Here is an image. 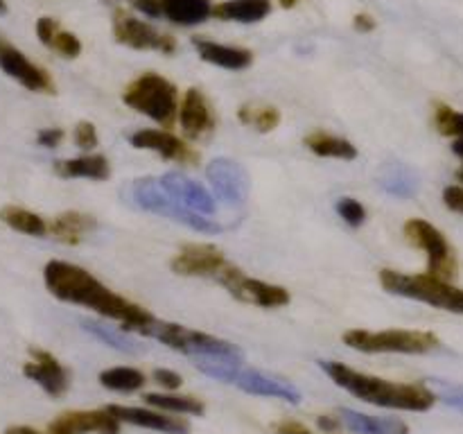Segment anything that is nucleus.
<instances>
[{
  "label": "nucleus",
  "mask_w": 463,
  "mask_h": 434,
  "mask_svg": "<svg viewBox=\"0 0 463 434\" xmlns=\"http://www.w3.org/2000/svg\"><path fill=\"white\" fill-rule=\"evenodd\" d=\"M43 280L50 294L57 297L59 301L90 307L107 319L120 321L125 330H136V333L145 335L149 326L156 321L152 312L127 301L120 294L111 292L84 267L63 260H50L43 269Z\"/></svg>",
  "instance_id": "f257e3e1"
},
{
  "label": "nucleus",
  "mask_w": 463,
  "mask_h": 434,
  "mask_svg": "<svg viewBox=\"0 0 463 434\" xmlns=\"http://www.w3.org/2000/svg\"><path fill=\"white\" fill-rule=\"evenodd\" d=\"M321 369L330 375V380H335V384L371 405L387 407V410L428 411L437 402L432 389L423 384L389 382L384 378L360 373L342 362H321Z\"/></svg>",
  "instance_id": "f03ea898"
},
{
  "label": "nucleus",
  "mask_w": 463,
  "mask_h": 434,
  "mask_svg": "<svg viewBox=\"0 0 463 434\" xmlns=\"http://www.w3.org/2000/svg\"><path fill=\"white\" fill-rule=\"evenodd\" d=\"M122 99L127 107L161 125V129H170L179 120V90L172 81L156 72H143L140 77H136L125 89Z\"/></svg>",
  "instance_id": "7ed1b4c3"
},
{
  "label": "nucleus",
  "mask_w": 463,
  "mask_h": 434,
  "mask_svg": "<svg viewBox=\"0 0 463 434\" xmlns=\"http://www.w3.org/2000/svg\"><path fill=\"white\" fill-rule=\"evenodd\" d=\"M380 283L387 292L398 294V297L414 298L439 310L463 315V289L455 288L448 280L434 278L430 274H402L396 269H383Z\"/></svg>",
  "instance_id": "20e7f679"
},
{
  "label": "nucleus",
  "mask_w": 463,
  "mask_h": 434,
  "mask_svg": "<svg viewBox=\"0 0 463 434\" xmlns=\"http://www.w3.org/2000/svg\"><path fill=\"white\" fill-rule=\"evenodd\" d=\"M145 337H154L161 344L170 346L172 351H179L190 357H226V360L244 362L242 348L226 339L213 337V335L199 333V330L185 328L181 324H170V321H154L147 328Z\"/></svg>",
  "instance_id": "39448f33"
},
{
  "label": "nucleus",
  "mask_w": 463,
  "mask_h": 434,
  "mask_svg": "<svg viewBox=\"0 0 463 434\" xmlns=\"http://www.w3.org/2000/svg\"><path fill=\"white\" fill-rule=\"evenodd\" d=\"M131 199L138 208L143 211L154 212V215L170 217V220L179 222V224L188 226V229L197 231V233H220L222 224H217L213 217L199 215V212L188 211V208L181 206L176 199H172L165 193V188L161 185V181L152 179V176H145L138 179L131 185Z\"/></svg>",
  "instance_id": "423d86ee"
},
{
  "label": "nucleus",
  "mask_w": 463,
  "mask_h": 434,
  "mask_svg": "<svg viewBox=\"0 0 463 434\" xmlns=\"http://www.w3.org/2000/svg\"><path fill=\"white\" fill-rule=\"evenodd\" d=\"M344 344L362 353H407L420 355L439 348V337L425 330H348L344 333Z\"/></svg>",
  "instance_id": "0eeeda50"
},
{
  "label": "nucleus",
  "mask_w": 463,
  "mask_h": 434,
  "mask_svg": "<svg viewBox=\"0 0 463 434\" xmlns=\"http://www.w3.org/2000/svg\"><path fill=\"white\" fill-rule=\"evenodd\" d=\"M405 240L410 244H414L416 249H423L428 253V274L434 278L450 280L457 274V260L452 247L448 244L446 235L432 226L430 222L414 220L405 222Z\"/></svg>",
  "instance_id": "6e6552de"
},
{
  "label": "nucleus",
  "mask_w": 463,
  "mask_h": 434,
  "mask_svg": "<svg viewBox=\"0 0 463 434\" xmlns=\"http://www.w3.org/2000/svg\"><path fill=\"white\" fill-rule=\"evenodd\" d=\"M170 267L179 276H188V278H211L222 283L235 265L226 260L222 249L213 247V244H185L172 258Z\"/></svg>",
  "instance_id": "1a4fd4ad"
},
{
  "label": "nucleus",
  "mask_w": 463,
  "mask_h": 434,
  "mask_svg": "<svg viewBox=\"0 0 463 434\" xmlns=\"http://www.w3.org/2000/svg\"><path fill=\"white\" fill-rule=\"evenodd\" d=\"M113 34H116L118 43L134 50H158L165 54H172L176 50L175 36L161 34L149 23H143L122 9L113 14Z\"/></svg>",
  "instance_id": "9d476101"
},
{
  "label": "nucleus",
  "mask_w": 463,
  "mask_h": 434,
  "mask_svg": "<svg viewBox=\"0 0 463 434\" xmlns=\"http://www.w3.org/2000/svg\"><path fill=\"white\" fill-rule=\"evenodd\" d=\"M220 285H224L231 297L238 298V301L251 303V306L258 307H283L292 298L285 288L265 283V280L249 278L240 267H233Z\"/></svg>",
  "instance_id": "9b49d317"
},
{
  "label": "nucleus",
  "mask_w": 463,
  "mask_h": 434,
  "mask_svg": "<svg viewBox=\"0 0 463 434\" xmlns=\"http://www.w3.org/2000/svg\"><path fill=\"white\" fill-rule=\"evenodd\" d=\"M206 176L222 202L229 206H244V202L249 199V190H251V179L238 161L213 158L206 167Z\"/></svg>",
  "instance_id": "f8f14e48"
},
{
  "label": "nucleus",
  "mask_w": 463,
  "mask_h": 434,
  "mask_svg": "<svg viewBox=\"0 0 463 434\" xmlns=\"http://www.w3.org/2000/svg\"><path fill=\"white\" fill-rule=\"evenodd\" d=\"M30 362L23 364V373L39 384L48 396L61 398L66 396L68 387H71V375L63 369L61 362L52 355V353L43 351V348H30Z\"/></svg>",
  "instance_id": "ddd939ff"
},
{
  "label": "nucleus",
  "mask_w": 463,
  "mask_h": 434,
  "mask_svg": "<svg viewBox=\"0 0 463 434\" xmlns=\"http://www.w3.org/2000/svg\"><path fill=\"white\" fill-rule=\"evenodd\" d=\"M131 145L136 149H149V152L161 154L163 158L179 163V165H197L199 163L197 149H193L185 140H181L179 136L170 134L165 129L136 131V134H131Z\"/></svg>",
  "instance_id": "4468645a"
},
{
  "label": "nucleus",
  "mask_w": 463,
  "mask_h": 434,
  "mask_svg": "<svg viewBox=\"0 0 463 434\" xmlns=\"http://www.w3.org/2000/svg\"><path fill=\"white\" fill-rule=\"evenodd\" d=\"M0 68L7 72L9 77L23 84L25 89L34 90V93H54V81L43 68L32 63L21 50L9 45L7 41L0 39Z\"/></svg>",
  "instance_id": "2eb2a0df"
},
{
  "label": "nucleus",
  "mask_w": 463,
  "mask_h": 434,
  "mask_svg": "<svg viewBox=\"0 0 463 434\" xmlns=\"http://www.w3.org/2000/svg\"><path fill=\"white\" fill-rule=\"evenodd\" d=\"M48 429L50 434H120V420L107 410L66 411Z\"/></svg>",
  "instance_id": "dca6fc26"
},
{
  "label": "nucleus",
  "mask_w": 463,
  "mask_h": 434,
  "mask_svg": "<svg viewBox=\"0 0 463 434\" xmlns=\"http://www.w3.org/2000/svg\"><path fill=\"white\" fill-rule=\"evenodd\" d=\"M158 181H161V185L165 188V193L170 194L172 199H176L184 208L206 217L215 215V197H213L202 184H197V181L188 179V176L184 175H176V172H167V175L161 176Z\"/></svg>",
  "instance_id": "f3484780"
},
{
  "label": "nucleus",
  "mask_w": 463,
  "mask_h": 434,
  "mask_svg": "<svg viewBox=\"0 0 463 434\" xmlns=\"http://www.w3.org/2000/svg\"><path fill=\"white\" fill-rule=\"evenodd\" d=\"M179 125L185 138L199 140L215 129V113L199 89L185 90L179 107Z\"/></svg>",
  "instance_id": "a211bd4d"
},
{
  "label": "nucleus",
  "mask_w": 463,
  "mask_h": 434,
  "mask_svg": "<svg viewBox=\"0 0 463 434\" xmlns=\"http://www.w3.org/2000/svg\"><path fill=\"white\" fill-rule=\"evenodd\" d=\"M109 414L116 416L120 423L138 425V428L158 429L165 434H188L190 423L181 416H170V411L161 410H140V407H125V405H109Z\"/></svg>",
  "instance_id": "6ab92c4d"
},
{
  "label": "nucleus",
  "mask_w": 463,
  "mask_h": 434,
  "mask_svg": "<svg viewBox=\"0 0 463 434\" xmlns=\"http://www.w3.org/2000/svg\"><path fill=\"white\" fill-rule=\"evenodd\" d=\"M235 387H240L242 392L251 393V396H265V398H280V401L288 402H301V392L294 387L292 382L283 378H276V375H267L262 371L256 369H240V373L233 380Z\"/></svg>",
  "instance_id": "aec40b11"
},
{
  "label": "nucleus",
  "mask_w": 463,
  "mask_h": 434,
  "mask_svg": "<svg viewBox=\"0 0 463 434\" xmlns=\"http://www.w3.org/2000/svg\"><path fill=\"white\" fill-rule=\"evenodd\" d=\"M193 43L203 61L213 63V66L226 68V71H244V68L251 66L253 61V54L244 48H231V45L213 43V41L206 39H194Z\"/></svg>",
  "instance_id": "412c9836"
},
{
  "label": "nucleus",
  "mask_w": 463,
  "mask_h": 434,
  "mask_svg": "<svg viewBox=\"0 0 463 434\" xmlns=\"http://www.w3.org/2000/svg\"><path fill=\"white\" fill-rule=\"evenodd\" d=\"M337 416L344 428L351 429L353 434H410V428L398 419H375L346 407L339 410Z\"/></svg>",
  "instance_id": "4be33fe9"
},
{
  "label": "nucleus",
  "mask_w": 463,
  "mask_h": 434,
  "mask_svg": "<svg viewBox=\"0 0 463 434\" xmlns=\"http://www.w3.org/2000/svg\"><path fill=\"white\" fill-rule=\"evenodd\" d=\"M54 172H57L61 179L104 181L111 175V167H109L107 156H102V154H86V156L80 158L57 161L54 163Z\"/></svg>",
  "instance_id": "5701e85b"
},
{
  "label": "nucleus",
  "mask_w": 463,
  "mask_h": 434,
  "mask_svg": "<svg viewBox=\"0 0 463 434\" xmlns=\"http://www.w3.org/2000/svg\"><path fill=\"white\" fill-rule=\"evenodd\" d=\"M36 36H39L41 43L48 45L50 50H54V52L61 54V57L66 59L80 57L81 52L80 39H77L72 32L63 30L54 18L50 16L39 18V23H36Z\"/></svg>",
  "instance_id": "b1692460"
},
{
  "label": "nucleus",
  "mask_w": 463,
  "mask_h": 434,
  "mask_svg": "<svg viewBox=\"0 0 463 434\" xmlns=\"http://www.w3.org/2000/svg\"><path fill=\"white\" fill-rule=\"evenodd\" d=\"M95 226H98L95 217L86 215V212L68 211L50 222V235L63 244H80L84 235H89Z\"/></svg>",
  "instance_id": "393cba45"
},
{
  "label": "nucleus",
  "mask_w": 463,
  "mask_h": 434,
  "mask_svg": "<svg viewBox=\"0 0 463 434\" xmlns=\"http://www.w3.org/2000/svg\"><path fill=\"white\" fill-rule=\"evenodd\" d=\"M271 12L269 0H226L213 7V16L220 21L258 23Z\"/></svg>",
  "instance_id": "a878e982"
},
{
  "label": "nucleus",
  "mask_w": 463,
  "mask_h": 434,
  "mask_svg": "<svg viewBox=\"0 0 463 434\" xmlns=\"http://www.w3.org/2000/svg\"><path fill=\"white\" fill-rule=\"evenodd\" d=\"M380 185L384 193L393 194V197L410 199L419 193V176L411 167L402 165V163H389L380 175Z\"/></svg>",
  "instance_id": "bb28decb"
},
{
  "label": "nucleus",
  "mask_w": 463,
  "mask_h": 434,
  "mask_svg": "<svg viewBox=\"0 0 463 434\" xmlns=\"http://www.w3.org/2000/svg\"><path fill=\"white\" fill-rule=\"evenodd\" d=\"M306 147L321 158H339V161H353L357 158V147L346 138L326 134V131H315L306 138Z\"/></svg>",
  "instance_id": "cd10ccee"
},
{
  "label": "nucleus",
  "mask_w": 463,
  "mask_h": 434,
  "mask_svg": "<svg viewBox=\"0 0 463 434\" xmlns=\"http://www.w3.org/2000/svg\"><path fill=\"white\" fill-rule=\"evenodd\" d=\"M161 5L163 16H167L176 25H197L213 16L208 0H161Z\"/></svg>",
  "instance_id": "c85d7f7f"
},
{
  "label": "nucleus",
  "mask_w": 463,
  "mask_h": 434,
  "mask_svg": "<svg viewBox=\"0 0 463 434\" xmlns=\"http://www.w3.org/2000/svg\"><path fill=\"white\" fill-rule=\"evenodd\" d=\"M0 222L7 224L9 229L18 231V233L34 235V238H43V235H50V224L36 212L27 211V208L21 206H5L0 208Z\"/></svg>",
  "instance_id": "c756f323"
},
{
  "label": "nucleus",
  "mask_w": 463,
  "mask_h": 434,
  "mask_svg": "<svg viewBox=\"0 0 463 434\" xmlns=\"http://www.w3.org/2000/svg\"><path fill=\"white\" fill-rule=\"evenodd\" d=\"M145 402L161 411H172V414L203 416V411H206L199 398L181 396V393H145Z\"/></svg>",
  "instance_id": "7c9ffc66"
},
{
  "label": "nucleus",
  "mask_w": 463,
  "mask_h": 434,
  "mask_svg": "<svg viewBox=\"0 0 463 434\" xmlns=\"http://www.w3.org/2000/svg\"><path fill=\"white\" fill-rule=\"evenodd\" d=\"M145 375L138 369H131V366H116V369H107L99 373V384L111 392H122L131 393L138 392L145 387Z\"/></svg>",
  "instance_id": "2f4dec72"
},
{
  "label": "nucleus",
  "mask_w": 463,
  "mask_h": 434,
  "mask_svg": "<svg viewBox=\"0 0 463 434\" xmlns=\"http://www.w3.org/2000/svg\"><path fill=\"white\" fill-rule=\"evenodd\" d=\"M242 125L253 127L260 134H269L280 125V111L276 107H258V104H242L238 111Z\"/></svg>",
  "instance_id": "473e14b6"
},
{
  "label": "nucleus",
  "mask_w": 463,
  "mask_h": 434,
  "mask_svg": "<svg viewBox=\"0 0 463 434\" xmlns=\"http://www.w3.org/2000/svg\"><path fill=\"white\" fill-rule=\"evenodd\" d=\"M81 328L86 330V333L93 335L95 339H99L102 344H107V346L116 348V351L120 353H140V346L134 342L131 337H127L125 333H120V330L111 328V326H102V324H95V321H81Z\"/></svg>",
  "instance_id": "72a5a7b5"
},
{
  "label": "nucleus",
  "mask_w": 463,
  "mask_h": 434,
  "mask_svg": "<svg viewBox=\"0 0 463 434\" xmlns=\"http://www.w3.org/2000/svg\"><path fill=\"white\" fill-rule=\"evenodd\" d=\"M434 125H437L439 134L463 140V113L455 111L448 104H437L434 107Z\"/></svg>",
  "instance_id": "f704fd0d"
},
{
  "label": "nucleus",
  "mask_w": 463,
  "mask_h": 434,
  "mask_svg": "<svg viewBox=\"0 0 463 434\" xmlns=\"http://www.w3.org/2000/svg\"><path fill=\"white\" fill-rule=\"evenodd\" d=\"M430 387H432L434 396L441 398L446 405L457 407V410L463 411V387L461 384L446 382V380H432V382H430Z\"/></svg>",
  "instance_id": "c9c22d12"
},
{
  "label": "nucleus",
  "mask_w": 463,
  "mask_h": 434,
  "mask_svg": "<svg viewBox=\"0 0 463 434\" xmlns=\"http://www.w3.org/2000/svg\"><path fill=\"white\" fill-rule=\"evenodd\" d=\"M337 212L348 226H362L366 222V208L357 199L344 197L337 202Z\"/></svg>",
  "instance_id": "e433bc0d"
},
{
  "label": "nucleus",
  "mask_w": 463,
  "mask_h": 434,
  "mask_svg": "<svg viewBox=\"0 0 463 434\" xmlns=\"http://www.w3.org/2000/svg\"><path fill=\"white\" fill-rule=\"evenodd\" d=\"M72 138H75V145L80 149H95L98 147V131H95V127L90 125V122H80V125L75 127V134H72Z\"/></svg>",
  "instance_id": "4c0bfd02"
},
{
  "label": "nucleus",
  "mask_w": 463,
  "mask_h": 434,
  "mask_svg": "<svg viewBox=\"0 0 463 434\" xmlns=\"http://www.w3.org/2000/svg\"><path fill=\"white\" fill-rule=\"evenodd\" d=\"M443 203H446L452 212H459V215H463V188L461 185H448V188L443 190Z\"/></svg>",
  "instance_id": "58836bf2"
},
{
  "label": "nucleus",
  "mask_w": 463,
  "mask_h": 434,
  "mask_svg": "<svg viewBox=\"0 0 463 434\" xmlns=\"http://www.w3.org/2000/svg\"><path fill=\"white\" fill-rule=\"evenodd\" d=\"M63 129H59V127H50V129H41L39 136H36V143L41 145V147H59L63 140Z\"/></svg>",
  "instance_id": "ea45409f"
},
{
  "label": "nucleus",
  "mask_w": 463,
  "mask_h": 434,
  "mask_svg": "<svg viewBox=\"0 0 463 434\" xmlns=\"http://www.w3.org/2000/svg\"><path fill=\"white\" fill-rule=\"evenodd\" d=\"M154 378H156V382L161 384V387L170 389V392H175V389H179L181 384H184V378L170 369H156L154 371Z\"/></svg>",
  "instance_id": "a19ab883"
},
{
  "label": "nucleus",
  "mask_w": 463,
  "mask_h": 434,
  "mask_svg": "<svg viewBox=\"0 0 463 434\" xmlns=\"http://www.w3.org/2000/svg\"><path fill=\"white\" fill-rule=\"evenodd\" d=\"M276 434H312V429L307 428V425L298 423V420H279V423L274 425Z\"/></svg>",
  "instance_id": "79ce46f5"
},
{
  "label": "nucleus",
  "mask_w": 463,
  "mask_h": 434,
  "mask_svg": "<svg viewBox=\"0 0 463 434\" xmlns=\"http://www.w3.org/2000/svg\"><path fill=\"white\" fill-rule=\"evenodd\" d=\"M138 12H143L145 16H161L163 5L161 0H129Z\"/></svg>",
  "instance_id": "37998d69"
},
{
  "label": "nucleus",
  "mask_w": 463,
  "mask_h": 434,
  "mask_svg": "<svg viewBox=\"0 0 463 434\" xmlns=\"http://www.w3.org/2000/svg\"><path fill=\"white\" fill-rule=\"evenodd\" d=\"M317 423H319V428L324 429L326 434H335L339 428H342V420H339V416H333V414H324L317 419Z\"/></svg>",
  "instance_id": "c03bdc74"
},
{
  "label": "nucleus",
  "mask_w": 463,
  "mask_h": 434,
  "mask_svg": "<svg viewBox=\"0 0 463 434\" xmlns=\"http://www.w3.org/2000/svg\"><path fill=\"white\" fill-rule=\"evenodd\" d=\"M353 25H355L357 32H373L375 30V21L371 16H366V14H357L355 21H353Z\"/></svg>",
  "instance_id": "a18cd8bd"
},
{
  "label": "nucleus",
  "mask_w": 463,
  "mask_h": 434,
  "mask_svg": "<svg viewBox=\"0 0 463 434\" xmlns=\"http://www.w3.org/2000/svg\"><path fill=\"white\" fill-rule=\"evenodd\" d=\"M7 434H41V432H36V429L32 428H25V425H18V428H9Z\"/></svg>",
  "instance_id": "49530a36"
},
{
  "label": "nucleus",
  "mask_w": 463,
  "mask_h": 434,
  "mask_svg": "<svg viewBox=\"0 0 463 434\" xmlns=\"http://www.w3.org/2000/svg\"><path fill=\"white\" fill-rule=\"evenodd\" d=\"M280 5H283V7H294V5H297V0H280Z\"/></svg>",
  "instance_id": "de8ad7c7"
},
{
  "label": "nucleus",
  "mask_w": 463,
  "mask_h": 434,
  "mask_svg": "<svg viewBox=\"0 0 463 434\" xmlns=\"http://www.w3.org/2000/svg\"><path fill=\"white\" fill-rule=\"evenodd\" d=\"M0 14H7V3L5 0H0Z\"/></svg>",
  "instance_id": "09e8293b"
},
{
  "label": "nucleus",
  "mask_w": 463,
  "mask_h": 434,
  "mask_svg": "<svg viewBox=\"0 0 463 434\" xmlns=\"http://www.w3.org/2000/svg\"><path fill=\"white\" fill-rule=\"evenodd\" d=\"M459 179L463 181V167H461V170H459Z\"/></svg>",
  "instance_id": "8fccbe9b"
}]
</instances>
